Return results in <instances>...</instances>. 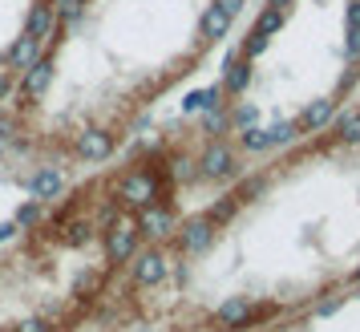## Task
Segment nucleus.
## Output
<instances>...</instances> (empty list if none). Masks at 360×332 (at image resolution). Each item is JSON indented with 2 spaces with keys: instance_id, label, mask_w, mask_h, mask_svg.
<instances>
[{
  "instance_id": "5",
  "label": "nucleus",
  "mask_w": 360,
  "mask_h": 332,
  "mask_svg": "<svg viewBox=\"0 0 360 332\" xmlns=\"http://www.w3.org/2000/svg\"><path fill=\"white\" fill-rule=\"evenodd\" d=\"M61 0H0V114L29 82Z\"/></svg>"
},
{
  "instance_id": "2",
  "label": "nucleus",
  "mask_w": 360,
  "mask_h": 332,
  "mask_svg": "<svg viewBox=\"0 0 360 332\" xmlns=\"http://www.w3.org/2000/svg\"><path fill=\"white\" fill-rule=\"evenodd\" d=\"M251 0H61L29 82L0 114V150L73 183L146 138L158 106L198 77Z\"/></svg>"
},
{
  "instance_id": "6",
  "label": "nucleus",
  "mask_w": 360,
  "mask_h": 332,
  "mask_svg": "<svg viewBox=\"0 0 360 332\" xmlns=\"http://www.w3.org/2000/svg\"><path fill=\"white\" fill-rule=\"evenodd\" d=\"M61 186L65 183H53V179L20 166L17 158H8L0 150V243L17 231L29 215H37Z\"/></svg>"
},
{
  "instance_id": "3",
  "label": "nucleus",
  "mask_w": 360,
  "mask_h": 332,
  "mask_svg": "<svg viewBox=\"0 0 360 332\" xmlns=\"http://www.w3.org/2000/svg\"><path fill=\"white\" fill-rule=\"evenodd\" d=\"M191 199V122L65 183L0 243V332H89L138 251Z\"/></svg>"
},
{
  "instance_id": "7",
  "label": "nucleus",
  "mask_w": 360,
  "mask_h": 332,
  "mask_svg": "<svg viewBox=\"0 0 360 332\" xmlns=\"http://www.w3.org/2000/svg\"><path fill=\"white\" fill-rule=\"evenodd\" d=\"M259 332H360V283L344 288V292L328 300H316L304 312H295Z\"/></svg>"
},
{
  "instance_id": "4",
  "label": "nucleus",
  "mask_w": 360,
  "mask_h": 332,
  "mask_svg": "<svg viewBox=\"0 0 360 332\" xmlns=\"http://www.w3.org/2000/svg\"><path fill=\"white\" fill-rule=\"evenodd\" d=\"M360 101V0H251L195 130V195Z\"/></svg>"
},
{
  "instance_id": "1",
  "label": "nucleus",
  "mask_w": 360,
  "mask_h": 332,
  "mask_svg": "<svg viewBox=\"0 0 360 332\" xmlns=\"http://www.w3.org/2000/svg\"><path fill=\"white\" fill-rule=\"evenodd\" d=\"M360 283V101L186 203L89 332H259Z\"/></svg>"
}]
</instances>
